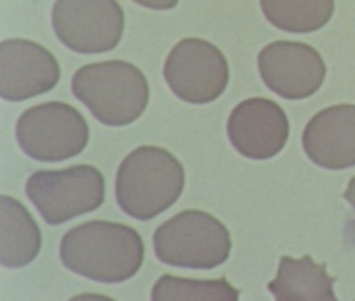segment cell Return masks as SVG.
<instances>
[{"label":"cell","instance_id":"10","mask_svg":"<svg viewBox=\"0 0 355 301\" xmlns=\"http://www.w3.org/2000/svg\"><path fill=\"white\" fill-rule=\"evenodd\" d=\"M61 78L55 55L31 39L11 37L0 43V96L18 103L54 89Z\"/></svg>","mask_w":355,"mask_h":301},{"label":"cell","instance_id":"7","mask_svg":"<svg viewBox=\"0 0 355 301\" xmlns=\"http://www.w3.org/2000/svg\"><path fill=\"white\" fill-rule=\"evenodd\" d=\"M162 74L172 93L189 104L218 100L230 79L222 50L201 37L180 39L166 55Z\"/></svg>","mask_w":355,"mask_h":301},{"label":"cell","instance_id":"4","mask_svg":"<svg viewBox=\"0 0 355 301\" xmlns=\"http://www.w3.org/2000/svg\"><path fill=\"white\" fill-rule=\"evenodd\" d=\"M157 258L171 266L212 269L232 251L229 229L202 209H183L162 222L153 236Z\"/></svg>","mask_w":355,"mask_h":301},{"label":"cell","instance_id":"9","mask_svg":"<svg viewBox=\"0 0 355 301\" xmlns=\"http://www.w3.org/2000/svg\"><path fill=\"white\" fill-rule=\"evenodd\" d=\"M257 62L266 87L287 100H302L315 94L327 72L315 47L294 40L268 43L258 53Z\"/></svg>","mask_w":355,"mask_h":301},{"label":"cell","instance_id":"5","mask_svg":"<svg viewBox=\"0 0 355 301\" xmlns=\"http://www.w3.org/2000/svg\"><path fill=\"white\" fill-rule=\"evenodd\" d=\"M25 191L49 225H61L104 203L105 179L98 168L89 164L40 169L28 178Z\"/></svg>","mask_w":355,"mask_h":301},{"label":"cell","instance_id":"18","mask_svg":"<svg viewBox=\"0 0 355 301\" xmlns=\"http://www.w3.org/2000/svg\"><path fill=\"white\" fill-rule=\"evenodd\" d=\"M343 197L354 207L355 209V176L351 178V180L348 182V186L345 189V191L343 193Z\"/></svg>","mask_w":355,"mask_h":301},{"label":"cell","instance_id":"3","mask_svg":"<svg viewBox=\"0 0 355 301\" xmlns=\"http://www.w3.org/2000/svg\"><path fill=\"white\" fill-rule=\"evenodd\" d=\"M73 96L107 126H126L139 119L150 101L146 75L125 60L90 62L71 80Z\"/></svg>","mask_w":355,"mask_h":301},{"label":"cell","instance_id":"14","mask_svg":"<svg viewBox=\"0 0 355 301\" xmlns=\"http://www.w3.org/2000/svg\"><path fill=\"white\" fill-rule=\"evenodd\" d=\"M42 248V232L17 198L0 196V262L7 268H22L31 264Z\"/></svg>","mask_w":355,"mask_h":301},{"label":"cell","instance_id":"1","mask_svg":"<svg viewBox=\"0 0 355 301\" xmlns=\"http://www.w3.org/2000/svg\"><path fill=\"white\" fill-rule=\"evenodd\" d=\"M60 257L62 265L73 273L94 282L121 283L141 268L144 243L129 225L92 219L64 234Z\"/></svg>","mask_w":355,"mask_h":301},{"label":"cell","instance_id":"13","mask_svg":"<svg viewBox=\"0 0 355 301\" xmlns=\"http://www.w3.org/2000/svg\"><path fill=\"white\" fill-rule=\"evenodd\" d=\"M336 279L327 273L326 262L319 264L309 254L298 259L282 255L268 290L279 301H334Z\"/></svg>","mask_w":355,"mask_h":301},{"label":"cell","instance_id":"8","mask_svg":"<svg viewBox=\"0 0 355 301\" xmlns=\"http://www.w3.org/2000/svg\"><path fill=\"white\" fill-rule=\"evenodd\" d=\"M51 25L55 36L69 50L98 54L119 44L125 14L118 0H55Z\"/></svg>","mask_w":355,"mask_h":301},{"label":"cell","instance_id":"12","mask_svg":"<svg viewBox=\"0 0 355 301\" xmlns=\"http://www.w3.org/2000/svg\"><path fill=\"white\" fill-rule=\"evenodd\" d=\"M302 147L316 165L338 171L355 165V104L318 111L302 133Z\"/></svg>","mask_w":355,"mask_h":301},{"label":"cell","instance_id":"15","mask_svg":"<svg viewBox=\"0 0 355 301\" xmlns=\"http://www.w3.org/2000/svg\"><path fill=\"white\" fill-rule=\"evenodd\" d=\"M269 24L290 33L322 29L333 17L334 0H259Z\"/></svg>","mask_w":355,"mask_h":301},{"label":"cell","instance_id":"11","mask_svg":"<svg viewBox=\"0 0 355 301\" xmlns=\"http://www.w3.org/2000/svg\"><path fill=\"white\" fill-rule=\"evenodd\" d=\"M226 130L230 144L239 154L248 160L263 161L283 150L290 135V123L276 101L250 97L232 110Z\"/></svg>","mask_w":355,"mask_h":301},{"label":"cell","instance_id":"17","mask_svg":"<svg viewBox=\"0 0 355 301\" xmlns=\"http://www.w3.org/2000/svg\"><path fill=\"white\" fill-rule=\"evenodd\" d=\"M136 4L150 8V10H157V11H165V10H172L178 6L179 0H132Z\"/></svg>","mask_w":355,"mask_h":301},{"label":"cell","instance_id":"2","mask_svg":"<svg viewBox=\"0 0 355 301\" xmlns=\"http://www.w3.org/2000/svg\"><path fill=\"white\" fill-rule=\"evenodd\" d=\"M184 180V168L171 151L158 146H139L118 166L115 197L126 215L150 221L179 200Z\"/></svg>","mask_w":355,"mask_h":301},{"label":"cell","instance_id":"16","mask_svg":"<svg viewBox=\"0 0 355 301\" xmlns=\"http://www.w3.org/2000/svg\"><path fill=\"white\" fill-rule=\"evenodd\" d=\"M240 291L230 284L226 277L218 279H189L165 273L158 277L151 289V298L164 300H216L236 301Z\"/></svg>","mask_w":355,"mask_h":301},{"label":"cell","instance_id":"6","mask_svg":"<svg viewBox=\"0 0 355 301\" xmlns=\"http://www.w3.org/2000/svg\"><path fill=\"white\" fill-rule=\"evenodd\" d=\"M21 150L42 162L76 157L89 143V125L71 104L47 101L25 110L15 125Z\"/></svg>","mask_w":355,"mask_h":301}]
</instances>
